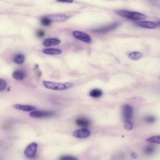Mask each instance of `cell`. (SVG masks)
Returning <instances> with one entry per match:
<instances>
[{
	"instance_id": "5bb4252c",
	"label": "cell",
	"mask_w": 160,
	"mask_h": 160,
	"mask_svg": "<svg viewBox=\"0 0 160 160\" xmlns=\"http://www.w3.org/2000/svg\"><path fill=\"white\" fill-rule=\"evenodd\" d=\"M76 124L81 127L86 128L89 126L90 121L86 118H79L76 120Z\"/></svg>"
},
{
	"instance_id": "e0dca14e",
	"label": "cell",
	"mask_w": 160,
	"mask_h": 160,
	"mask_svg": "<svg viewBox=\"0 0 160 160\" xmlns=\"http://www.w3.org/2000/svg\"><path fill=\"white\" fill-rule=\"evenodd\" d=\"M102 94V92L99 89H93L89 92V95L92 98H99Z\"/></svg>"
},
{
	"instance_id": "3957f363",
	"label": "cell",
	"mask_w": 160,
	"mask_h": 160,
	"mask_svg": "<svg viewBox=\"0 0 160 160\" xmlns=\"http://www.w3.org/2000/svg\"><path fill=\"white\" fill-rule=\"evenodd\" d=\"M72 34L75 38L80 40L81 41L86 43H90L91 42V38L90 36L84 32L80 31H72Z\"/></svg>"
},
{
	"instance_id": "7402d4cb",
	"label": "cell",
	"mask_w": 160,
	"mask_h": 160,
	"mask_svg": "<svg viewBox=\"0 0 160 160\" xmlns=\"http://www.w3.org/2000/svg\"><path fill=\"white\" fill-rule=\"evenodd\" d=\"M124 127L128 131L131 130L132 129V124L130 121L124 120Z\"/></svg>"
},
{
	"instance_id": "2e32d148",
	"label": "cell",
	"mask_w": 160,
	"mask_h": 160,
	"mask_svg": "<svg viewBox=\"0 0 160 160\" xmlns=\"http://www.w3.org/2000/svg\"><path fill=\"white\" fill-rule=\"evenodd\" d=\"M24 60H25V56L22 54H16L14 58V62L18 64H22L24 62Z\"/></svg>"
},
{
	"instance_id": "d6986e66",
	"label": "cell",
	"mask_w": 160,
	"mask_h": 160,
	"mask_svg": "<svg viewBox=\"0 0 160 160\" xmlns=\"http://www.w3.org/2000/svg\"><path fill=\"white\" fill-rule=\"evenodd\" d=\"M146 141L152 143L160 144V136H153L146 139Z\"/></svg>"
},
{
	"instance_id": "d4e9b609",
	"label": "cell",
	"mask_w": 160,
	"mask_h": 160,
	"mask_svg": "<svg viewBox=\"0 0 160 160\" xmlns=\"http://www.w3.org/2000/svg\"><path fill=\"white\" fill-rule=\"evenodd\" d=\"M145 121L148 122L152 123V122H154L155 121V118L152 116H148L145 118Z\"/></svg>"
},
{
	"instance_id": "30bf717a",
	"label": "cell",
	"mask_w": 160,
	"mask_h": 160,
	"mask_svg": "<svg viewBox=\"0 0 160 160\" xmlns=\"http://www.w3.org/2000/svg\"><path fill=\"white\" fill-rule=\"evenodd\" d=\"M136 23L141 27L148 29H154L158 26L156 23L148 21H138L136 22Z\"/></svg>"
},
{
	"instance_id": "8992f818",
	"label": "cell",
	"mask_w": 160,
	"mask_h": 160,
	"mask_svg": "<svg viewBox=\"0 0 160 160\" xmlns=\"http://www.w3.org/2000/svg\"><path fill=\"white\" fill-rule=\"evenodd\" d=\"M118 26V23H112L102 27H101L99 28L94 29L93 31L98 33H106L109 31H111L114 29H116Z\"/></svg>"
},
{
	"instance_id": "cb8c5ba5",
	"label": "cell",
	"mask_w": 160,
	"mask_h": 160,
	"mask_svg": "<svg viewBox=\"0 0 160 160\" xmlns=\"http://www.w3.org/2000/svg\"><path fill=\"white\" fill-rule=\"evenodd\" d=\"M6 82L4 79L0 78V91H3L6 88Z\"/></svg>"
},
{
	"instance_id": "4fadbf2b",
	"label": "cell",
	"mask_w": 160,
	"mask_h": 160,
	"mask_svg": "<svg viewBox=\"0 0 160 160\" xmlns=\"http://www.w3.org/2000/svg\"><path fill=\"white\" fill-rule=\"evenodd\" d=\"M25 76H26L25 71L23 70H20V69L14 71L12 74V77L14 79H16L18 81H21V80L24 79Z\"/></svg>"
},
{
	"instance_id": "6da1fadb",
	"label": "cell",
	"mask_w": 160,
	"mask_h": 160,
	"mask_svg": "<svg viewBox=\"0 0 160 160\" xmlns=\"http://www.w3.org/2000/svg\"><path fill=\"white\" fill-rule=\"evenodd\" d=\"M43 86L49 89L54 90V91H64L68 89L73 86V84L71 82H55L48 81H42Z\"/></svg>"
},
{
	"instance_id": "9c48e42d",
	"label": "cell",
	"mask_w": 160,
	"mask_h": 160,
	"mask_svg": "<svg viewBox=\"0 0 160 160\" xmlns=\"http://www.w3.org/2000/svg\"><path fill=\"white\" fill-rule=\"evenodd\" d=\"M12 108L23 111H34L36 110V108L31 106V105H26V104H14L12 105Z\"/></svg>"
},
{
	"instance_id": "277c9868",
	"label": "cell",
	"mask_w": 160,
	"mask_h": 160,
	"mask_svg": "<svg viewBox=\"0 0 160 160\" xmlns=\"http://www.w3.org/2000/svg\"><path fill=\"white\" fill-rule=\"evenodd\" d=\"M37 148H38V144L36 142H32L30 143L26 148L24 150V154L29 158H34L36 153Z\"/></svg>"
},
{
	"instance_id": "52a82bcc",
	"label": "cell",
	"mask_w": 160,
	"mask_h": 160,
	"mask_svg": "<svg viewBox=\"0 0 160 160\" xmlns=\"http://www.w3.org/2000/svg\"><path fill=\"white\" fill-rule=\"evenodd\" d=\"M91 134V132L87 129H80L74 131L72 132V136L77 138H86Z\"/></svg>"
},
{
	"instance_id": "8fae6325",
	"label": "cell",
	"mask_w": 160,
	"mask_h": 160,
	"mask_svg": "<svg viewBox=\"0 0 160 160\" xmlns=\"http://www.w3.org/2000/svg\"><path fill=\"white\" fill-rule=\"evenodd\" d=\"M51 22H62L68 19V16L65 14H51L47 16Z\"/></svg>"
},
{
	"instance_id": "9a60e30c",
	"label": "cell",
	"mask_w": 160,
	"mask_h": 160,
	"mask_svg": "<svg viewBox=\"0 0 160 160\" xmlns=\"http://www.w3.org/2000/svg\"><path fill=\"white\" fill-rule=\"evenodd\" d=\"M42 52L46 54L49 55H58L61 54L62 51L59 49L56 48H46L42 50Z\"/></svg>"
},
{
	"instance_id": "ffe728a7",
	"label": "cell",
	"mask_w": 160,
	"mask_h": 160,
	"mask_svg": "<svg viewBox=\"0 0 160 160\" xmlns=\"http://www.w3.org/2000/svg\"><path fill=\"white\" fill-rule=\"evenodd\" d=\"M154 151H155V149L154 146L151 145H148L146 146L144 149V152L146 154H151L154 152Z\"/></svg>"
},
{
	"instance_id": "ac0fdd59",
	"label": "cell",
	"mask_w": 160,
	"mask_h": 160,
	"mask_svg": "<svg viewBox=\"0 0 160 160\" xmlns=\"http://www.w3.org/2000/svg\"><path fill=\"white\" fill-rule=\"evenodd\" d=\"M142 56V54L139 52H132L129 54L128 57L132 60H139Z\"/></svg>"
},
{
	"instance_id": "ba28073f",
	"label": "cell",
	"mask_w": 160,
	"mask_h": 160,
	"mask_svg": "<svg viewBox=\"0 0 160 160\" xmlns=\"http://www.w3.org/2000/svg\"><path fill=\"white\" fill-rule=\"evenodd\" d=\"M122 114L125 120L129 121L132 116V108L128 104L122 106Z\"/></svg>"
},
{
	"instance_id": "603a6c76",
	"label": "cell",
	"mask_w": 160,
	"mask_h": 160,
	"mask_svg": "<svg viewBox=\"0 0 160 160\" xmlns=\"http://www.w3.org/2000/svg\"><path fill=\"white\" fill-rule=\"evenodd\" d=\"M59 160H78V159L72 156H61Z\"/></svg>"
},
{
	"instance_id": "4316f807",
	"label": "cell",
	"mask_w": 160,
	"mask_h": 160,
	"mask_svg": "<svg viewBox=\"0 0 160 160\" xmlns=\"http://www.w3.org/2000/svg\"><path fill=\"white\" fill-rule=\"evenodd\" d=\"M131 158H133V159H134V158H137V157H138V156L136 155V154H135L134 152H132V153L131 154Z\"/></svg>"
},
{
	"instance_id": "7c38bea8",
	"label": "cell",
	"mask_w": 160,
	"mask_h": 160,
	"mask_svg": "<svg viewBox=\"0 0 160 160\" xmlns=\"http://www.w3.org/2000/svg\"><path fill=\"white\" fill-rule=\"evenodd\" d=\"M43 45L46 47H50L52 46H57L61 43V41L57 38H48L43 41Z\"/></svg>"
},
{
	"instance_id": "44dd1931",
	"label": "cell",
	"mask_w": 160,
	"mask_h": 160,
	"mask_svg": "<svg viewBox=\"0 0 160 160\" xmlns=\"http://www.w3.org/2000/svg\"><path fill=\"white\" fill-rule=\"evenodd\" d=\"M41 24L44 26H49L51 24L52 22L47 17V16H44L41 19Z\"/></svg>"
},
{
	"instance_id": "7a4b0ae2",
	"label": "cell",
	"mask_w": 160,
	"mask_h": 160,
	"mask_svg": "<svg viewBox=\"0 0 160 160\" xmlns=\"http://www.w3.org/2000/svg\"><path fill=\"white\" fill-rule=\"evenodd\" d=\"M118 15L132 20H138L141 21L143 19H146L147 16L144 14L138 12H133L129 11L128 10H119L116 12Z\"/></svg>"
},
{
	"instance_id": "484cf974",
	"label": "cell",
	"mask_w": 160,
	"mask_h": 160,
	"mask_svg": "<svg viewBox=\"0 0 160 160\" xmlns=\"http://www.w3.org/2000/svg\"><path fill=\"white\" fill-rule=\"evenodd\" d=\"M44 34H45V33L42 29H38L36 31V36L38 38H42L44 36Z\"/></svg>"
},
{
	"instance_id": "5b68a950",
	"label": "cell",
	"mask_w": 160,
	"mask_h": 160,
	"mask_svg": "<svg viewBox=\"0 0 160 160\" xmlns=\"http://www.w3.org/2000/svg\"><path fill=\"white\" fill-rule=\"evenodd\" d=\"M54 114V112L50 111H31L29 116L34 118H42L52 116Z\"/></svg>"
},
{
	"instance_id": "83f0119b",
	"label": "cell",
	"mask_w": 160,
	"mask_h": 160,
	"mask_svg": "<svg viewBox=\"0 0 160 160\" xmlns=\"http://www.w3.org/2000/svg\"><path fill=\"white\" fill-rule=\"evenodd\" d=\"M158 24L160 25V21H159V22H158Z\"/></svg>"
}]
</instances>
